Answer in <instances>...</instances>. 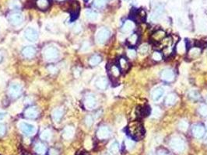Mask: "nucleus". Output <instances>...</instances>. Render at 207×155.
<instances>
[{
    "label": "nucleus",
    "mask_w": 207,
    "mask_h": 155,
    "mask_svg": "<svg viewBox=\"0 0 207 155\" xmlns=\"http://www.w3.org/2000/svg\"><path fill=\"white\" fill-rule=\"evenodd\" d=\"M160 47H161V49L164 51V54L166 56L170 55L171 54V49L173 46V40L171 37H166L165 38L163 39L159 43Z\"/></svg>",
    "instance_id": "nucleus-6"
},
{
    "label": "nucleus",
    "mask_w": 207,
    "mask_h": 155,
    "mask_svg": "<svg viewBox=\"0 0 207 155\" xmlns=\"http://www.w3.org/2000/svg\"><path fill=\"white\" fill-rule=\"evenodd\" d=\"M34 151L37 154H45V151H46V147L45 146L44 143H36V145L34 146Z\"/></svg>",
    "instance_id": "nucleus-31"
},
{
    "label": "nucleus",
    "mask_w": 207,
    "mask_h": 155,
    "mask_svg": "<svg viewBox=\"0 0 207 155\" xmlns=\"http://www.w3.org/2000/svg\"><path fill=\"white\" fill-rule=\"evenodd\" d=\"M51 137H52V133H51V130H49V129H45L40 134V138L43 140H46V141L51 140Z\"/></svg>",
    "instance_id": "nucleus-27"
},
{
    "label": "nucleus",
    "mask_w": 207,
    "mask_h": 155,
    "mask_svg": "<svg viewBox=\"0 0 207 155\" xmlns=\"http://www.w3.org/2000/svg\"><path fill=\"white\" fill-rule=\"evenodd\" d=\"M9 21L13 27H19L24 22V16L21 12H15L10 14L9 17Z\"/></svg>",
    "instance_id": "nucleus-10"
},
{
    "label": "nucleus",
    "mask_w": 207,
    "mask_h": 155,
    "mask_svg": "<svg viewBox=\"0 0 207 155\" xmlns=\"http://www.w3.org/2000/svg\"><path fill=\"white\" fill-rule=\"evenodd\" d=\"M98 105V101H97L96 96L92 93H89L84 98V106L89 110H91L96 108Z\"/></svg>",
    "instance_id": "nucleus-7"
},
{
    "label": "nucleus",
    "mask_w": 207,
    "mask_h": 155,
    "mask_svg": "<svg viewBox=\"0 0 207 155\" xmlns=\"http://www.w3.org/2000/svg\"><path fill=\"white\" fill-rule=\"evenodd\" d=\"M93 123V118L91 116H87L85 118V124L87 127H91Z\"/></svg>",
    "instance_id": "nucleus-43"
},
{
    "label": "nucleus",
    "mask_w": 207,
    "mask_h": 155,
    "mask_svg": "<svg viewBox=\"0 0 207 155\" xmlns=\"http://www.w3.org/2000/svg\"><path fill=\"white\" fill-rule=\"evenodd\" d=\"M134 27H135L134 22L132 20H127L125 22L123 26H122V31L123 33H129L133 30Z\"/></svg>",
    "instance_id": "nucleus-24"
},
{
    "label": "nucleus",
    "mask_w": 207,
    "mask_h": 155,
    "mask_svg": "<svg viewBox=\"0 0 207 155\" xmlns=\"http://www.w3.org/2000/svg\"><path fill=\"white\" fill-rule=\"evenodd\" d=\"M39 115V111L36 106H30L24 111V116L28 119H36Z\"/></svg>",
    "instance_id": "nucleus-14"
},
{
    "label": "nucleus",
    "mask_w": 207,
    "mask_h": 155,
    "mask_svg": "<svg viewBox=\"0 0 207 155\" xmlns=\"http://www.w3.org/2000/svg\"><path fill=\"white\" fill-rule=\"evenodd\" d=\"M101 60L102 59H101V56L98 55V54H94V55H93L90 58V60H89V64L91 66H96L101 63Z\"/></svg>",
    "instance_id": "nucleus-29"
},
{
    "label": "nucleus",
    "mask_w": 207,
    "mask_h": 155,
    "mask_svg": "<svg viewBox=\"0 0 207 155\" xmlns=\"http://www.w3.org/2000/svg\"><path fill=\"white\" fill-rule=\"evenodd\" d=\"M111 36V31L106 27L99 29L96 34V41L98 44H104L108 41Z\"/></svg>",
    "instance_id": "nucleus-4"
},
{
    "label": "nucleus",
    "mask_w": 207,
    "mask_h": 155,
    "mask_svg": "<svg viewBox=\"0 0 207 155\" xmlns=\"http://www.w3.org/2000/svg\"><path fill=\"white\" fill-rule=\"evenodd\" d=\"M170 147L174 151L177 153L183 152L186 148V143L184 139L182 137L176 136V137H172L170 140Z\"/></svg>",
    "instance_id": "nucleus-2"
},
{
    "label": "nucleus",
    "mask_w": 207,
    "mask_h": 155,
    "mask_svg": "<svg viewBox=\"0 0 207 155\" xmlns=\"http://www.w3.org/2000/svg\"><path fill=\"white\" fill-rule=\"evenodd\" d=\"M20 130L27 136H33L36 132V127L33 124L28 123L26 122H21L19 124Z\"/></svg>",
    "instance_id": "nucleus-8"
},
{
    "label": "nucleus",
    "mask_w": 207,
    "mask_h": 155,
    "mask_svg": "<svg viewBox=\"0 0 207 155\" xmlns=\"http://www.w3.org/2000/svg\"><path fill=\"white\" fill-rule=\"evenodd\" d=\"M108 79L105 77H100L99 78L97 79V81L95 82V85H96L97 88L100 90H105L108 87Z\"/></svg>",
    "instance_id": "nucleus-22"
},
{
    "label": "nucleus",
    "mask_w": 207,
    "mask_h": 155,
    "mask_svg": "<svg viewBox=\"0 0 207 155\" xmlns=\"http://www.w3.org/2000/svg\"><path fill=\"white\" fill-rule=\"evenodd\" d=\"M128 133L134 140H141L145 135V130L140 121H132L129 124L127 128Z\"/></svg>",
    "instance_id": "nucleus-1"
},
{
    "label": "nucleus",
    "mask_w": 207,
    "mask_h": 155,
    "mask_svg": "<svg viewBox=\"0 0 207 155\" xmlns=\"http://www.w3.org/2000/svg\"><path fill=\"white\" fill-rule=\"evenodd\" d=\"M22 85L18 82L11 83L8 88V94L12 98H17L22 94Z\"/></svg>",
    "instance_id": "nucleus-5"
},
{
    "label": "nucleus",
    "mask_w": 207,
    "mask_h": 155,
    "mask_svg": "<svg viewBox=\"0 0 207 155\" xmlns=\"http://www.w3.org/2000/svg\"><path fill=\"white\" fill-rule=\"evenodd\" d=\"M102 155H111V154H104Z\"/></svg>",
    "instance_id": "nucleus-54"
},
{
    "label": "nucleus",
    "mask_w": 207,
    "mask_h": 155,
    "mask_svg": "<svg viewBox=\"0 0 207 155\" xmlns=\"http://www.w3.org/2000/svg\"><path fill=\"white\" fill-rule=\"evenodd\" d=\"M199 113L203 116H207V105L202 104L199 107Z\"/></svg>",
    "instance_id": "nucleus-39"
},
{
    "label": "nucleus",
    "mask_w": 207,
    "mask_h": 155,
    "mask_svg": "<svg viewBox=\"0 0 207 155\" xmlns=\"http://www.w3.org/2000/svg\"><path fill=\"white\" fill-rule=\"evenodd\" d=\"M121 70L117 64H111L108 68V73L112 80H117L121 75Z\"/></svg>",
    "instance_id": "nucleus-13"
},
{
    "label": "nucleus",
    "mask_w": 207,
    "mask_h": 155,
    "mask_svg": "<svg viewBox=\"0 0 207 155\" xmlns=\"http://www.w3.org/2000/svg\"><path fill=\"white\" fill-rule=\"evenodd\" d=\"M105 2H106L105 0H93V5L95 8L101 9V8H103L104 6Z\"/></svg>",
    "instance_id": "nucleus-38"
},
{
    "label": "nucleus",
    "mask_w": 207,
    "mask_h": 155,
    "mask_svg": "<svg viewBox=\"0 0 207 155\" xmlns=\"http://www.w3.org/2000/svg\"><path fill=\"white\" fill-rule=\"evenodd\" d=\"M109 152L112 155L119 154V144L117 141H113L109 146Z\"/></svg>",
    "instance_id": "nucleus-26"
},
{
    "label": "nucleus",
    "mask_w": 207,
    "mask_h": 155,
    "mask_svg": "<svg viewBox=\"0 0 207 155\" xmlns=\"http://www.w3.org/2000/svg\"><path fill=\"white\" fill-rule=\"evenodd\" d=\"M89 49H90V44H89L88 42H85L83 44V46H82V51H87Z\"/></svg>",
    "instance_id": "nucleus-47"
},
{
    "label": "nucleus",
    "mask_w": 207,
    "mask_h": 155,
    "mask_svg": "<svg viewBox=\"0 0 207 155\" xmlns=\"http://www.w3.org/2000/svg\"><path fill=\"white\" fill-rule=\"evenodd\" d=\"M5 116H6V113L4 112H0V121L3 120L5 118Z\"/></svg>",
    "instance_id": "nucleus-52"
},
{
    "label": "nucleus",
    "mask_w": 207,
    "mask_h": 155,
    "mask_svg": "<svg viewBox=\"0 0 207 155\" xmlns=\"http://www.w3.org/2000/svg\"><path fill=\"white\" fill-rule=\"evenodd\" d=\"M85 1H88V0H85Z\"/></svg>",
    "instance_id": "nucleus-58"
},
{
    "label": "nucleus",
    "mask_w": 207,
    "mask_h": 155,
    "mask_svg": "<svg viewBox=\"0 0 207 155\" xmlns=\"http://www.w3.org/2000/svg\"><path fill=\"white\" fill-rule=\"evenodd\" d=\"M176 100H177V96L174 93H171V94H169L167 96L165 104L168 106H173L176 102Z\"/></svg>",
    "instance_id": "nucleus-28"
},
{
    "label": "nucleus",
    "mask_w": 207,
    "mask_h": 155,
    "mask_svg": "<svg viewBox=\"0 0 207 155\" xmlns=\"http://www.w3.org/2000/svg\"><path fill=\"white\" fill-rule=\"evenodd\" d=\"M188 96L189 98H191L192 99L194 100H197L199 98V92L196 90H192V91L189 92Z\"/></svg>",
    "instance_id": "nucleus-41"
},
{
    "label": "nucleus",
    "mask_w": 207,
    "mask_h": 155,
    "mask_svg": "<svg viewBox=\"0 0 207 155\" xmlns=\"http://www.w3.org/2000/svg\"><path fill=\"white\" fill-rule=\"evenodd\" d=\"M157 155H170V154L164 150H159L157 153Z\"/></svg>",
    "instance_id": "nucleus-49"
},
{
    "label": "nucleus",
    "mask_w": 207,
    "mask_h": 155,
    "mask_svg": "<svg viewBox=\"0 0 207 155\" xmlns=\"http://www.w3.org/2000/svg\"><path fill=\"white\" fill-rule=\"evenodd\" d=\"M134 15H135L134 16V19L138 21H143L146 18V12L143 10H137L136 12H135Z\"/></svg>",
    "instance_id": "nucleus-33"
},
{
    "label": "nucleus",
    "mask_w": 207,
    "mask_h": 155,
    "mask_svg": "<svg viewBox=\"0 0 207 155\" xmlns=\"http://www.w3.org/2000/svg\"><path fill=\"white\" fill-rule=\"evenodd\" d=\"M127 42L130 46H134V45H135L137 43V42H138V35H137L136 33H133V34H132L129 38H128Z\"/></svg>",
    "instance_id": "nucleus-34"
},
{
    "label": "nucleus",
    "mask_w": 207,
    "mask_h": 155,
    "mask_svg": "<svg viewBox=\"0 0 207 155\" xmlns=\"http://www.w3.org/2000/svg\"><path fill=\"white\" fill-rule=\"evenodd\" d=\"M163 12V7L161 6H157V7L155 9V10L153 11V14H152V19H153V20H155V19H157L159 18L160 17H161V15L162 14Z\"/></svg>",
    "instance_id": "nucleus-32"
},
{
    "label": "nucleus",
    "mask_w": 207,
    "mask_h": 155,
    "mask_svg": "<svg viewBox=\"0 0 207 155\" xmlns=\"http://www.w3.org/2000/svg\"><path fill=\"white\" fill-rule=\"evenodd\" d=\"M9 6L11 9H18L21 6L20 0H11L9 3Z\"/></svg>",
    "instance_id": "nucleus-35"
},
{
    "label": "nucleus",
    "mask_w": 207,
    "mask_h": 155,
    "mask_svg": "<svg viewBox=\"0 0 207 155\" xmlns=\"http://www.w3.org/2000/svg\"><path fill=\"white\" fill-rule=\"evenodd\" d=\"M176 50H177L178 53V54H184L185 52V50H186V48H185V44L183 41H181L178 43L177 48H176Z\"/></svg>",
    "instance_id": "nucleus-36"
},
{
    "label": "nucleus",
    "mask_w": 207,
    "mask_h": 155,
    "mask_svg": "<svg viewBox=\"0 0 207 155\" xmlns=\"http://www.w3.org/2000/svg\"><path fill=\"white\" fill-rule=\"evenodd\" d=\"M3 54H2L1 52H0V63L2 62V61H3Z\"/></svg>",
    "instance_id": "nucleus-53"
},
{
    "label": "nucleus",
    "mask_w": 207,
    "mask_h": 155,
    "mask_svg": "<svg viewBox=\"0 0 207 155\" xmlns=\"http://www.w3.org/2000/svg\"><path fill=\"white\" fill-rule=\"evenodd\" d=\"M206 99H207V98H206Z\"/></svg>",
    "instance_id": "nucleus-59"
},
{
    "label": "nucleus",
    "mask_w": 207,
    "mask_h": 155,
    "mask_svg": "<svg viewBox=\"0 0 207 155\" xmlns=\"http://www.w3.org/2000/svg\"><path fill=\"white\" fill-rule=\"evenodd\" d=\"M161 78L164 81L167 82H171L172 81L174 80V78H175V75H174V71L171 70L170 68L164 69L162 72H161Z\"/></svg>",
    "instance_id": "nucleus-15"
},
{
    "label": "nucleus",
    "mask_w": 207,
    "mask_h": 155,
    "mask_svg": "<svg viewBox=\"0 0 207 155\" xmlns=\"http://www.w3.org/2000/svg\"><path fill=\"white\" fill-rule=\"evenodd\" d=\"M118 66L120 68L121 72H126L130 68V63L129 62L127 58L122 57L119 59V64H118Z\"/></svg>",
    "instance_id": "nucleus-20"
},
{
    "label": "nucleus",
    "mask_w": 207,
    "mask_h": 155,
    "mask_svg": "<svg viewBox=\"0 0 207 155\" xmlns=\"http://www.w3.org/2000/svg\"><path fill=\"white\" fill-rule=\"evenodd\" d=\"M74 134H75V129L72 126H67L65 127L62 132V137L63 138L66 140H70L73 137Z\"/></svg>",
    "instance_id": "nucleus-21"
},
{
    "label": "nucleus",
    "mask_w": 207,
    "mask_h": 155,
    "mask_svg": "<svg viewBox=\"0 0 207 155\" xmlns=\"http://www.w3.org/2000/svg\"><path fill=\"white\" fill-rule=\"evenodd\" d=\"M164 93H165L164 88H163L162 87H158V88H155L152 92V98L155 102H158L163 98Z\"/></svg>",
    "instance_id": "nucleus-19"
},
{
    "label": "nucleus",
    "mask_w": 207,
    "mask_h": 155,
    "mask_svg": "<svg viewBox=\"0 0 207 155\" xmlns=\"http://www.w3.org/2000/svg\"><path fill=\"white\" fill-rule=\"evenodd\" d=\"M206 143H207V138H206Z\"/></svg>",
    "instance_id": "nucleus-56"
},
{
    "label": "nucleus",
    "mask_w": 207,
    "mask_h": 155,
    "mask_svg": "<svg viewBox=\"0 0 207 155\" xmlns=\"http://www.w3.org/2000/svg\"><path fill=\"white\" fill-rule=\"evenodd\" d=\"M59 1H62V0H59Z\"/></svg>",
    "instance_id": "nucleus-57"
},
{
    "label": "nucleus",
    "mask_w": 207,
    "mask_h": 155,
    "mask_svg": "<svg viewBox=\"0 0 207 155\" xmlns=\"http://www.w3.org/2000/svg\"><path fill=\"white\" fill-rule=\"evenodd\" d=\"M111 136V130L107 126H101L97 132V137L100 140H105Z\"/></svg>",
    "instance_id": "nucleus-12"
},
{
    "label": "nucleus",
    "mask_w": 207,
    "mask_h": 155,
    "mask_svg": "<svg viewBox=\"0 0 207 155\" xmlns=\"http://www.w3.org/2000/svg\"><path fill=\"white\" fill-rule=\"evenodd\" d=\"M24 38L30 42H35L38 39V32L34 27H27L24 30Z\"/></svg>",
    "instance_id": "nucleus-9"
},
{
    "label": "nucleus",
    "mask_w": 207,
    "mask_h": 155,
    "mask_svg": "<svg viewBox=\"0 0 207 155\" xmlns=\"http://www.w3.org/2000/svg\"><path fill=\"white\" fill-rule=\"evenodd\" d=\"M59 152L56 149H51L49 151V155H59Z\"/></svg>",
    "instance_id": "nucleus-50"
},
{
    "label": "nucleus",
    "mask_w": 207,
    "mask_h": 155,
    "mask_svg": "<svg viewBox=\"0 0 207 155\" xmlns=\"http://www.w3.org/2000/svg\"><path fill=\"white\" fill-rule=\"evenodd\" d=\"M152 58H153V59L154 60V61H159L162 59V55H161V53L157 52V51H155V52L153 54Z\"/></svg>",
    "instance_id": "nucleus-44"
},
{
    "label": "nucleus",
    "mask_w": 207,
    "mask_h": 155,
    "mask_svg": "<svg viewBox=\"0 0 207 155\" xmlns=\"http://www.w3.org/2000/svg\"><path fill=\"white\" fill-rule=\"evenodd\" d=\"M134 146H135V143H134L133 140H132L131 139H127L125 140V147L129 151L133 149Z\"/></svg>",
    "instance_id": "nucleus-42"
},
{
    "label": "nucleus",
    "mask_w": 207,
    "mask_h": 155,
    "mask_svg": "<svg viewBox=\"0 0 207 155\" xmlns=\"http://www.w3.org/2000/svg\"><path fill=\"white\" fill-rule=\"evenodd\" d=\"M37 51L36 48H34L32 46H27L25 47L24 49L22 50V54L24 58H32L35 56Z\"/></svg>",
    "instance_id": "nucleus-16"
},
{
    "label": "nucleus",
    "mask_w": 207,
    "mask_h": 155,
    "mask_svg": "<svg viewBox=\"0 0 207 155\" xmlns=\"http://www.w3.org/2000/svg\"><path fill=\"white\" fill-rule=\"evenodd\" d=\"M192 133L194 137L197 139H200L205 135L206 130H205V127L201 124H195L192 127Z\"/></svg>",
    "instance_id": "nucleus-11"
},
{
    "label": "nucleus",
    "mask_w": 207,
    "mask_h": 155,
    "mask_svg": "<svg viewBox=\"0 0 207 155\" xmlns=\"http://www.w3.org/2000/svg\"><path fill=\"white\" fill-rule=\"evenodd\" d=\"M85 16L86 18L88 20L92 21V22L96 21L98 19V14L95 11L91 10V9H87L85 11Z\"/></svg>",
    "instance_id": "nucleus-25"
},
{
    "label": "nucleus",
    "mask_w": 207,
    "mask_h": 155,
    "mask_svg": "<svg viewBox=\"0 0 207 155\" xmlns=\"http://www.w3.org/2000/svg\"><path fill=\"white\" fill-rule=\"evenodd\" d=\"M63 115H64V110L61 107L56 108L51 112V117L53 121L56 122H59L62 119Z\"/></svg>",
    "instance_id": "nucleus-18"
},
{
    "label": "nucleus",
    "mask_w": 207,
    "mask_h": 155,
    "mask_svg": "<svg viewBox=\"0 0 207 155\" xmlns=\"http://www.w3.org/2000/svg\"><path fill=\"white\" fill-rule=\"evenodd\" d=\"M188 127V123L186 120H181L180 122L178 124V128L179 130H182V131H185L187 130Z\"/></svg>",
    "instance_id": "nucleus-40"
},
{
    "label": "nucleus",
    "mask_w": 207,
    "mask_h": 155,
    "mask_svg": "<svg viewBox=\"0 0 207 155\" xmlns=\"http://www.w3.org/2000/svg\"><path fill=\"white\" fill-rule=\"evenodd\" d=\"M36 6L41 10H46L50 6L49 0H36L35 1Z\"/></svg>",
    "instance_id": "nucleus-23"
},
{
    "label": "nucleus",
    "mask_w": 207,
    "mask_h": 155,
    "mask_svg": "<svg viewBox=\"0 0 207 155\" xmlns=\"http://www.w3.org/2000/svg\"><path fill=\"white\" fill-rule=\"evenodd\" d=\"M200 53H201V49L199 48L195 47V48H192L190 49L188 52V57L190 58H195L198 57L200 54Z\"/></svg>",
    "instance_id": "nucleus-30"
},
{
    "label": "nucleus",
    "mask_w": 207,
    "mask_h": 155,
    "mask_svg": "<svg viewBox=\"0 0 207 155\" xmlns=\"http://www.w3.org/2000/svg\"><path fill=\"white\" fill-rule=\"evenodd\" d=\"M149 51V45L146 44V43H144V44H142L141 46L139 48V52H140V54L142 55H144V54H146Z\"/></svg>",
    "instance_id": "nucleus-37"
},
{
    "label": "nucleus",
    "mask_w": 207,
    "mask_h": 155,
    "mask_svg": "<svg viewBox=\"0 0 207 155\" xmlns=\"http://www.w3.org/2000/svg\"><path fill=\"white\" fill-rule=\"evenodd\" d=\"M6 133V127L3 124H0V137L3 136Z\"/></svg>",
    "instance_id": "nucleus-48"
},
{
    "label": "nucleus",
    "mask_w": 207,
    "mask_h": 155,
    "mask_svg": "<svg viewBox=\"0 0 207 155\" xmlns=\"http://www.w3.org/2000/svg\"><path fill=\"white\" fill-rule=\"evenodd\" d=\"M80 155H88V154H80Z\"/></svg>",
    "instance_id": "nucleus-55"
},
{
    "label": "nucleus",
    "mask_w": 207,
    "mask_h": 155,
    "mask_svg": "<svg viewBox=\"0 0 207 155\" xmlns=\"http://www.w3.org/2000/svg\"><path fill=\"white\" fill-rule=\"evenodd\" d=\"M43 57L48 61H54L59 58L60 53L56 47L48 46L43 50Z\"/></svg>",
    "instance_id": "nucleus-3"
},
{
    "label": "nucleus",
    "mask_w": 207,
    "mask_h": 155,
    "mask_svg": "<svg viewBox=\"0 0 207 155\" xmlns=\"http://www.w3.org/2000/svg\"><path fill=\"white\" fill-rule=\"evenodd\" d=\"M48 71H49L52 74H56V72H57V68L56 67V66H53V65H51L48 67Z\"/></svg>",
    "instance_id": "nucleus-46"
},
{
    "label": "nucleus",
    "mask_w": 207,
    "mask_h": 155,
    "mask_svg": "<svg viewBox=\"0 0 207 155\" xmlns=\"http://www.w3.org/2000/svg\"><path fill=\"white\" fill-rule=\"evenodd\" d=\"M165 38H166L165 32H164V30H157V31L154 32L151 36V39L152 40H153V43H157V44H158L163 39Z\"/></svg>",
    "instance_id": "nucleus-17"
},
{
    "label": "nucleus",
    "mask_w": 207,
    "mask_h": 155,
    "mask_svg": "<svg viewBox=\"0 0 207 155\" xmlns=\"http://www.w3.org/2000/svg\"><path fill=\"white\" fill-rule=\"evenodd\" d=\"M127 55L129 58H135V56H136V53H135V51H134V50L130 49L128 51Z\"/></svg>",
    "instance_id": "nucleus-45"
},
{
    "label": "nucleus",
    "mask_w": 207,
    "mask_h": 155,
    "mask_svg": "<svg viewBox=\"0 0 207 155\" xmlns=\"http://www.w3.org/2000/svg\"><path fill=\"white\" fill-rule=\"evenodd\" d=\"M73 30L75 33H79V32H80V30H81V26H80V24H77V25L75 26V27H74Z\"/></svg>",
    "instance_id": "nucleus-51"
}]
</instances>
